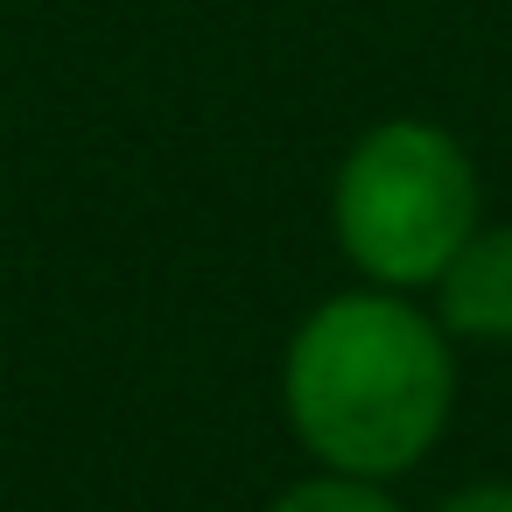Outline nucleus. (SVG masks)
<instances>
[{
	"label": "nucleus",
	"mask_w": 512,
	"mask_h": 512,
	"mask_svg": "<svg viewBox=\"0 0 512 512\" xmlns=\"http://www.w3.org/2000/svg\"><path fill=\"white\" fill-rule=\"evenodd\" d=\"M281 414L316 470L393 484L435 456L456 414V344L421 295L337 288L281 351Z\"/></svg>",
	"instance_id": "1"
},
{
	"label": "nucleus",
	"mask_w": 512,
	"mask_h": 512,
	"mask_svg": "<svg viewBox=\"0 0 512 512\" xmlns=\"http://www.w3.org/2000/svg\"><path fill=\"white\" fill-rule=\"evenodd\" d=\"M477 225L484 183L470 148L442 120H372L330 176V239L372 288L428 295Z\"/></svg>",
	"instance_id": "2"
},
{
	"label": "nucleus",
	"mask_w": 512,
	"mask_h": 512,
	"mask_svg": "<svg viewBox=\"0 0 512 512\" xmlns=\"http://www.w3.org/2000/svg\"><path fill=\"white\" fill-rule=\"evenodd\" d=\"M449 344H512V218H484L428 288Z\"/></svg>",
	"instance_id": "3"
},
{
	"label": "nucleus",
	"mask_w": 512,
	"mask_h": 512,
	"mask_svg": "<svg viewBox=\"0 0 512 512\" xmlns=\"http://www.w3.org/2000/svg\"><path fill=\"white\" fill-rule=\"evenodd\" d=\"M260 512H407V505L393 498V484L344 477V470H309V477L281 484Z\"/></svg>",
	"instance_id": "4"
},
{
	"label": "nucleus",
	"mask_w": 512,
	"mask_h": 512,
	"mask_svg": "<svg viewBox=\"0 0 512 512\" xmlns=\"http://www.w3.org/2000/svg\"><path fill=\"white\" fill-rule=\"evenodd\" d=\"M428 512H512V477H470V484L442 491Z\"/></svg>",
	"instance_id": "5"
}]
</instances>
